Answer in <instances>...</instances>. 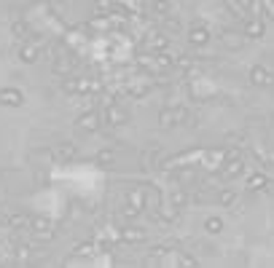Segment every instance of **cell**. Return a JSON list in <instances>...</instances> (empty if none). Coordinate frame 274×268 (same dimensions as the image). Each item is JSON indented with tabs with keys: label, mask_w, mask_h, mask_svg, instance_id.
Listing matches in <instances>:
<instances>
[{
	"label": "cell",
	"mask_w": 274,
	"mask_h": 268,
	"mask_svg": "<svg viewBox=\"0 0 274 268\" xmlns=\"http://www.w3.org/2000/svg\"><path fill=\"white\" fill-rule=\"evenodd\" d=\"M261 6H263L266 17H269V19H274V0H261Z\"/></svg>",
	"instance_id": "8992f818"
},
{
	"label": "cell",
	"mask_w": 274,
	"mask_h": 268,
	"mask_svg": "<svg viewBox=\"0 0 274 268\" xmlns=\"http://www.w3.org/2000/svg\"><path fill=\"white\" fill-rule=\"evenodd\" d=\"M207 41H210L207 30H194V33H191V43H194V46H205Z\"/></svg>",
	"instance_id": "277c9868"
},
{
	"label": "cell",
	"mask_w": 274,
	"mask_h": 268,
	"mask_svg": "<svg viewBox=\"0 0 274 268\" xmlns=\"http://www.w3.org/2000/svg\"><path fill=\"white\" fill-rule=\"evenodd\" d=\"M81 126H83V129H97V115H83Z\"/></svg>",
	"instance_id": "5b68a950"
},
{
	"label": "cell",
	"mask_w": 274,
	"mask_h": 268,
	"mask_svg": "<svg viewBox=\"0 0 274 268\" xmlns=\"http://www.w3.org/2000/svg\"><path fill=\"white\" fill-rule=\"evenodd\" d=\"M263 33V19L261 17H247L245 19V35L247 38H258Z\"/></svg>",
	"instance_id": "7a4b0ae2"
},
{
	"label": "cell",
	"mask_w": 274,
	"mask_h": 268,
	"mask_svg": "<svg viewBox=\"0 0 274 268\" xmlns=\"http://www.w3.org/2000/svg\"><path fill=\"white\" fill-rule=\"evenodd\" d=\"M221 43H226L231 51L242 49V46L247 43V35H239V33H231V30H226V33H221Z\"/></svg>",
	"instance_id": "6da1fadb"
},
{
	"label": "cell",
	"mask_w": 274,
	"mask_h": 268,
	"mask_svg": "<svg viewBox=\"0 0 274 268\" xmlns=\"http://www.w3.org/2000/svg\"><path fill=\"white\" fill-rule=\"evenodd\" d=\"M250 81H253V83H258V86H261V83H269V81H271V75H269V73H266V70H263V67H253V70H250Z\"/></svg>",
	"instance_id": "3957f363"
},
{
	"label": "cell",
	"mask_w": 274,
	"mask_h": 268,
	"mask_svg": "<svg viewBox=\"0 0 274 268\" xmlns=\"http://www.w3.org/2000/svg\"><path fill=\"white\" fill-rule=\"evenodd\" d=\"M207 228H210V233H218V228H221V220H207Z\"/></svg>",
	"instance_id": "52a82bcc"
}]
</instances>
